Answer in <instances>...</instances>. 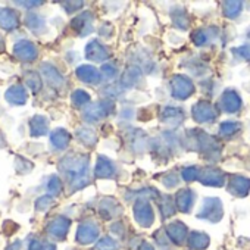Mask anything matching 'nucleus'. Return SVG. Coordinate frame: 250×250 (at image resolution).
Instances as JSON below:
<instances>
[{
  "instance_id": "nucleus-8",
  "label": "nucleus",
  "mask_w": 250,
  "mask_h": 250,
  "mask_svg": "<svg viewBox=\"0 0 250 250\" xmlns=\"http://www.w3.org/2000/svg\"><path fill=\"white\" fill-rule=\"evenodd\" d=\"M17 5L18 6H39V5H42V2H17Z\"/></svg>"
},
{
  "instance_id": "nucleus-4",
  "label": "nucleus",
  "mask_w": 250,
  "mask_h": 250,
  "mask_svg": "<svg viewBox=\"0 0 250 250\" xmlns=\"http://www.w3.org/2000/svg\"><path fill=\"white\" fill-rule=\"evenodd\" d=\"M47 131V121L44 116L42 115H36L31 121H30V133L34 137H39L42 134H44Z\"/></svg>"
},
{
  "instance_id": "nucleus-2",
  "label": "nucleus",
  "mask_w": 250,
  "mask_h": 250,
  "mask_svg": "<svg viewBox=\"0 0 250 250\" xmlns=\"http://www.w3.org/2000/svg\"><path fill=\"white\" fill-rule=\"evenodd\" d=\"M20 25V17L14 9L0 8V27L3 30H15Z\"/></svg>"
},
{
  "instance_id": "nucleus-3",
  "label": "nucleus",
  "mask_w": 250,
  "mask_h": 250,
  "mask_svg": "<svg viewBox=\"0 0 250 250\" xmlns=\"http://www.w3.org/2000/svg\"><path fill=\"white\" fill-rule=\"evenodd\" d=\"M6 100L11 103V104H24L27 102V91L22 85L20 84H15V85H11L8 90H6V94H5Z\"/></svg>"
},
{
  "instance_id": "nucleus-7",
  "label": "nucleus",
  "mask_w": 250,
  "mask_h": 250,
  "mask_svg": "<svg viewBox=\"0 0 250 250\" xmlns=\"http://www.w3.org/2000/svg\"><path fill=\"white\" fill-rule=\"evenodd\" d=\"M27 24H28V27H30V28L37 30V28H39V25H40V27L43 25V21H42L37 15H30V17L27 18Z\"/></svg>"
},
{
  "instance_id": "nucleus-1",
  "label": "nucleus",
  "mask_w": 250,
  "mask_h": 250,
  "mask_svg": "<svg viewBox=\"0 0 250 250\" xmlns=\"http://www.w3.org/2000/svg\"><path fill=\"white\" fill-rule=\"evenodd\" d=\"M14 53L22 62H31V61H34L37 58V49H36V46L31 42H27V40L18 42L14 46Z\"/></svg>"
},
{
  "instance_id": "nucleus-6",
  "label": "nucleus",
  "mask_w": 250,
  "mask_h": 250,
  "mask_svg": "<svg viewBox=\"0 0 250 250\" xmlns=\"http://www.w3.org/2000/svg\"><path fill=\"white\" fill-rule=\"evenodd\" d=\"M66 142H68V139H65V136L62 134L61 130H58L56 133H53V136H52V143H53L56 147H62Z\"/></svg>"
},
{
  "instance_id": "nucleus-5",
  "label": "nucleus",
  "mask_w": 250,
  "mask_h": 250,
  "mask_svg": "<svg viewBox=\"0 0 250 250\" xmlns=\"http://www.w3.org/2000/svg\"><path fill=\"white\" fill-rule=\"evenodd\" d=\"M27 85H28L34 93H37V91L40 90V87H42V80L39 78L37 74L31 72V74H28V77H27Z\"/></svg>"
}]
</instances>
